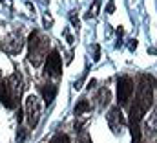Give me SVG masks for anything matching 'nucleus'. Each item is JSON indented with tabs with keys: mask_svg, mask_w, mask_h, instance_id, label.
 <instances>
[{
	"mask_svg": "<svg viewBox=\"0 0 157 143\" xmlns=\"http://www.w3.org/2000/svg\"><path fill=\"white\" fill-rule=\"evenodd\" d=\"M0 48H2V42H0Z\"/></svg>",
	"mask_w": 157,
	"mask_h": 143,
	"instance_id": "23",
	"label": "nucleus"
},
{
	"mask_svg": "<svg viewBox=\"0 0 157 143\" xmlns=\"http://www.w3.org/2000/svg\"><path fill=\"white\" fill-rule=\"evenodd\" d=\"M70 20H71V24H73L75 28H78V18L75 17V11H71V13H70Z\"/></svg>",
	"mask_w": 157,
	"mask_h": 143,
	"instance_id": "17",
	"label": "nucleus"
},
{
	"mask_svg": "<svg viewBox=\"0 0 157 143\" xmlns=\"http://www.w3.org/2000/svg\"><path fill=\"white\" fill-rule=\"evenodd\" d=\"M137 48V40H130V50H135Z\"/></svg>",
	"mask_w": 157,
	"mask_h": 143,
	"instance_id": "21",
	"label": "nucleus"
},
{
	"mask_svg": "<svg viewBox=\"0 0 157 143\" xmlns=\"http://www.w3.org/2000/svg\"><path fill=\"white\" fill-rule=\"evenodd\" d=\"M106 11H108V13H113V11H115V2H113V0H110V2H108Z\"/></svg>",
	"mask_w": 157,
	"mask_h": 143,
	"instance_id": "18",
	"label": "nucleus"
},
{
	"mask_svg": "<svg viewBox=\"0 0 157 143\" xmlns=\"http://www.w3.org/2000/svg\"><path fill=\"white\" fill-rule=\"evenodd\" d=\"M90 108H91V107H90L88 99H84V97H82V99H78V103L75 105V110H73V112H75V117L82 116V114H84V112H88Z\"/></svg>",
	"mask_w": 157,
	"mask_h": 143,
	"instance_id": "10",
	"label": "nucleus"
},
{
	"mask_svg": "<svg viewBox=\"0 0 157 143\" xmlns=\"http://www.w3.org/2000/svg\"><path fill=\"white\" fill-rule=\"evenodd\" d=\"M130 130H132V143H143L141 125H130Z\"/></svg>",
	"mask_w": 157,
	"mask_h": 143,
	"instance_id": "12",
	"label": "nucleus"
},
{
	"mask_svg": "<svg viewBox=\"0 0 157 143\" xmlns=\"http://www.w3.org/2000/svg\"><path fill=\"white\" fill-rule=\"evenodd\" d=\"M97 101H99V107L102 108L104 105L110 103V90L108 88H101L99 94H97Z\"/></svg>",
	"mask_w": 157,
	"mask_h": 143,
	"instance_id": "11",
	"label": "nucleus"
},
{
	"mask_svg": "<svg viewBox=\"0 0 157 143\" xmlns=\"http://www.w3.org/2000/svg\"><path fill=\"white\" fill-rule=\"evenodd\" d=\"M49 143H71V141H70V136H68V134L59 132V134H55V136H53V140H51Z\"/></svg>",
	"mask_w": 157,
	"mask_h": 143,
	"instance_id": "14",
	"label": "nucleus"
},
{
	"mask_svg": "<svg viewBox=\"0 0 157 143\" xmlns=\"http://www.w3.org/2000/svg\"><path fill=\"white\" fill-rule=\"evenodd\" d=\"M150 125H152V129L157 132V108H155V112H154V116H152V121H150Z\"/></svg>",
	"mask_w": 157,
	"mask_h": 143,
	"instance_id": "16",
	"label": "nucleus"
},
{
	"mask_svg": "<svg viewBox=\"0 0 157 143\" xmlns=\"http://www.w3.org/2000/svg\"><path fill=\"white\" fill-rule=\"evenodd\" d=\"M44 73L48 77H60L62 75V57H60V53L57 50H51L49 55L46 57Z\"/></svg>",
	"mask_w": 157,
	"mask_h": 143,
	"instance_id": "6",
	"label": "nucleus"
},
{
	"mask_svg": "<svg viewBox=\"0 0 157 143\" xmlns=\"http://www.w3.org/2000/svg\"><path fill=\"white\" fill-rule=\"evenodd\" d=\"M77 143H91V140H90V136L84 132V134H82V138H80V140H77Z\"/></svg>",
	"mask_w": 157,
	"mask_h": 143,
	"instance_id": "20",
	"label": "nucleus"
},
{
	"mask_svg": "<svg viewBox=\"0 0 157 143\" xmlns=\"http://www.w3.org/2000/svg\"><path fill=\"white\" fill-rule=\"evenodd\" d=\"M2 48H4L7 53H18V51L22 50V37H20V31L11 33V35L2 42Z\"/></svg>",
	"mask_w": 157,
	"mask_h": 143,
	"instance_id": "8",
	"label": "nucleus"
},
{
	"mask_svg": "<svg viewBox=\"0 0 157 143\" xmlns=\"http://www.w3.org/2000/svg\"><path fill=\"white\" fill-rule=\"evenodd\" d=\"M26 130L24 129H18V134H17V143H24V140H26Z\"/></svg>",
	"mask_w": 157,
	"mask_h": 143,
	"instance_id": "15",
	"label": "nucleus"
},
{
	"mask_svg": "<svg viewBox=\"0 0 157 143\" xmlns=\"http://www.w3.org/2000/svg\"><path fill=\"white\" fill-rule=\"evenodd\" d=\"M101 59V46L95 44V55H93V61H99Z\"/></svg>",
	"mask_w": 157,
	"mask_h": 143,
	"instance_id": "19",
	"label": "nucleus"
},
{
	"mask_svg": "<svg viewBox=\"0 0 157 143\" xmlns=\"http://www.w3.org/2000/svg\"><path fill=\"white\" fill-rule=\"evenodd\" d=\"M26 116H28V125L31 129H35L40 121V116H42V107H40V101L37 96H28L26 99Z\"/></svg>",
	"mask_w": 157,
	"mask_h": 143,
	"instance_id": "5",
	"label": "nucleus"
},
{
	"mask_svg": "<svg viewBox=\"0 0 157 143\" xmlns=\"http://www.w3.org/2000/svg\"><path fill=\"white\" fill-rule=\"evenodd\" d=\"M39 90H40V94H42V97H44V103L46 105H49L53 99H55V96H57V84H39Z\"/></svg>",
	"mask_w": 157,
	"mask_h": 143,
	"instance_id": "9",
	"label": "nucleus"
},
{
	"mask_svg": "<svg viewBox=\"0 0 157 143\" xmlns=\"http://www.w3.org/2000/svg\"><path fill=\"white\" fill-rule=\"evenodd\" d=\"M108 125H110V129H112L115 134L121 132V129H122V125H124V116H122L121 107L110 108V112H108Z\"/></svg>",
	"mask_w": 157,
	"mask_h": 143,
	"instance_id": "7",
	"label": "nucleus"
},
{
	"mask_svg": "<svg viewBox=\"0 0 157 143\" xmlns=\"http://www.w3.org/2000/svg\"><path fill=\"white\" fill-rule=\"evenodd\" d=\"M22 94V79L18 73L11 75L9 79L0 81V103L6 108H15Z\"/></svg>",
	"mask_w": 157,
	"mask_h": 143,
	"instance_id": "2",
	"label": "nucleus"
},
{
	"mask_svg": "<svg viewBox=\"0 0 157 143\" xmlns=\"http://www.w3.org/2000/svg\"><path fill=\"white\" fill-rule=\"evenodd\" d=\"M101 4H102L101 0H93L90 11L86 13V18H93V17H97V15H99V9H101Z\"/></svg>",
	"mask_w": 157,
	"mask_h": 143,
	"instance_id": "13",
	"label": "nucleus"
},
{
	"mask_svg": "<svg viewBox=\"0 0 157 143\" xmlns=\"http://www.w3.org/2000/svg\"><path fill=\"white\" fill-rule=\"evenodd\" d=\"M148 53H157V48H148Z\"/></svg>",
	"mask_w": 157,
	"mask_h": 143,
	"instance_id": "22",
	"label": "nucleus"
},
{
	"mask_svg": "<svg viewBox=\"0 0 157 143\" xmlns=\"http://www.w3.org/2000/svg\"><path fill=\"white\" fill-rule=\"evenodd\" d=\"M133 90H135V86H133V79L132 77H128V75L119 77L117 79V103H119V107H126L130 103V99L133 96Z\"/></svg>",
	"mask_w": 157,
	"mask_h": 143,
	"instance_id": "4",
	"label": "nucleus"
},
{
	"mask_svg": "<svg viewBox=\"0 0 157 143\" xmlns=\"http://www.w3.org/2000/svg\"><path fill=\"white\" fill-rule=\"evenodd\" d=\"M28 48H29V53H28V61L33 64V66H40L46 53H48V48H49V39L44 37L39 30H33L29 37H28Z\"/></svg>",
	"mask_w": 157,
	"mask_h": 143,
	"instance_id": "3",
	"label": "nucleus"
},
{
	"mask_svg": "<svg viewBox=\"0 0 157 143\" xmlns=\"http://www.w3.org/2000/svg\"><path fill=\"white\" fill-rule=\"evenodd\" d=\"M154 86H155V79L150 73H143L139 77L135 103L130 107V119H128L130 125H141L143 117L150 110L154 103Z\"/></svg>",
	"mask_w": 157,
	"mask_h": 143,
	"instance_id": "1",
	"label": "nucleus"
}]
</instances>
